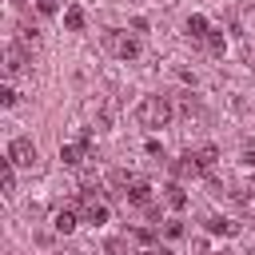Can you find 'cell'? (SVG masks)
I'll return each instance as SVG.
<instances>
[{
	"label": "cell",
	"mask_w": 255,
	"mask_h": 255,
	"mask_svg": "<svg viewBox=\"0 0 255 255\" xmlns=\"http://www.w3.org/2000/svg\"><path fill=\"white\" fill-rule=\"evenodd\" d=\"M139 255H171V251H155V247H147V251H139Z\"/></svg>",
	"instance_id": "d4e9b609"
},
{
	"label": "cell",
	"mask_w": 255,
	"mask_h": 255,
	"mask_svg": "<svg viewBox=\"0 0 255 255\" xmlns=\"http://www.w3.org/2000/svg\"><path fill=\"white\" fill-rule=\"evenodd\" d=\"M243 163H247V167L255 163V147H243Z\"/></svg>",
	"instance_id": "cb8c5ba5"
},
{
	"label": "cell",
	"mask_w": 255,
	"mask_h": 255,
	"mask_svg": "<svg viewBox=\"0 0 255 255\" xmlns=\"http://www.w3.org/2000/svg\"><path fill=\"white\" fill-rule=\"evenodd\" d=\"M163 235H167V239H179V235H183V223H179V219H167V223H163Z\"/></svg>",
	"instance_id": "ffe728a7"
},
{
	"label": "cell",
	"mask_w": 255,
	"mask_h": 255,
	"mask_svg": "<svg viewBox=\"0 0 255 255\" xmlns=\"http://www.w3.org/2000/svg\"><path fill=\"white\" fill-rule=\"evenodd\" d=\"M124 195H128V203H135V207H147V203H151V183H147L143 175H135V183H131Z\"/></svg>",
	"instance_id": "52a82bcc"
},
{
	"label": "cell",
	"mask_w": 255,
	"mask_h": 255,
	"mask_svg": "<svg viewBox=\"0 0 255 255\" xmlns=\"http://www.w3.org/2000/svg\"><path fill=\"white\" fill-rule=\"evenodd\" d=\"M139 124L143 128H167V120H171V104L163 100V96H147L143 104H139Z\"/></svg>",
	"instance_id": "6da1fadb"
},
{
	"label": "cell",
	"mask_w": 255,
	"mask_h": 255,
	"mask_svg": "<svg viewBox=\"0 0 255 255\" xmlns=\"http://www.w3.org/2000/svg\"><path fill=\"white\" fill-rule=\"evenodd\" d=\"M72 207L80 211V219H84V223H96V227H100V223H108V203H104L100 195H92V191H80Z\"/></svg>",
	"instance_id": "7a4b0ae2"
},
{
	"label": "cell",
	"mask_w": 255,
	"mask_h": 255,
	"mask_svg": "<svg viewBox=\"0 0 255 255\" xmlns=\"http://www.w3.org/2000/svg\"><path fill=\"white\" fill-rule=\"evenodd\" d=\"M147 155H159V159H163V147H159V139H147Z\"/></svg>",
	"instance_id": "603a6c76"
},
{
	"label": "cell",
	"mask_w": 255,
	"mask_h": 255,
	"mask_svg": "<svg viewBox=\"0 0 255 255\" xmlns=\"http://www.w3.org/2000/svg\"><path fill=\"white\" fill-rule=\"evenodd\" d=\"M0 104H4V108H12V104H16V92H12V88H8V84H4V88H0Z\"/></svg>",
	"instance_id": "44dd1931"
},
{
	"label": "cell",
	"mask_w": 255,
	"mask_h": 255,
	"mask_svg": "<svg viewBox=\"0 0 255 255\" xmlns=\"http://www.w3.org/2000/svg\"><path fill=\"white\" fill-rule=\"evenodd\" d=\"M135 239H139V243H155V231H151V227H139Z\"/></svg>",
	"instance_id": "7402d4cb"
},
{
	"label": "cell",
	"mask_w": 255,
	"mask_h": 255,
	"mask_svg": "<svg viewBox=\"0 0 255 255\" xmlns=\"http://www.w3.org/2000/svg\"><path fill=\"white\" fill-rule=\"evenodd\" d=\"M24 60H28V52H24L20 44H12V48L4 52V72H8V76H16V72H24Z\"/></svg>",
	"instance_id": "9c48e42d"
},
{
	"label": "cell",
	"mask_w": 255,
	"mask_h": 255,
	"mask_svg": "<svg viewBox=\"0 0 255 255\" xmlns=\"http://www.w3.org/2000/svg\"><path fill=\"white\" fill-rule=\"evenodd\" d=\"M0 183H4V191L16 187V163L12 159H0Z\"/></svg>",
	"instance_id": "2e32d148"
},
{
	"label": "cell",
	"mask_w": 255,
	"mask_h": 255,
	"mask_svg": "<svg viewBox=\"0 0 255 255\" xmlns=\"http://www.w3.org/2000/svg\"><path fill=\"white\" fill-rule=\"evenodd\" d=\"M52 223H56V231H60V235H72V231H76V223H80V211H76V207H60Z\"/></svg>",
	"instance_id": "ba28073f"
},
{
	"label": "cell",
	"mask_w": 255,
	"mask_h": 255,
	"mask_svg": "<svg viewBox=\"0 0 255 255\" xmlns=\"http://www.w3.org/2000/svg\"><path fill=\"white\" fill-rule=\"evenodd\" d=\"M104 44H108L120 60H135V56H139V40L128 36V32H120V28H108V32H104Z\"/></svg>",
	"instance_id": "3957f363"
},
{
	"label": "cell",
	"mask_w": 255,
	"mask_h": 255,
	"mask_svg": "<svg viewBox=\"0 0 255 255\" xmlns=\"http://www.w3.org/2000/svg\"><path fill=\"white\" fill-rule=\"evenodd\" d=\"M207 52H211V56H223V52H227L223 32H207Z\"/></svg>",
	"instance_id": "e0dca14e"
},
{
	"label": "cell",
	"mask_w": 255,
	"mask_h": 255,
	"mask_svg": "<svg viewBox=\"0 0 255 255\" xmlns=\"http://www.w3.org/2000/svg\"><path fill=\"white\" fill-rule=\"evenodd\" d=\"M16 44H20L24 52H28V48L36 52V48H40V36H36V28H28V24H24V28H20V36H16Z\"/></svg>",
	"instance_id": "9a60e30c"
},
{
	"label": "cell",
	"mask_w": 255,
	"mask_h": 255,
	"mask_svg": "<svg viewBox=\"0 0 255 255\" xmlns=\"http://www.w3.org/2000/svg\"><path fill=\"white\" fill-rule=\"evenodd\" d=\"M195 159H199V167H203V175H207V171H211V167L219 163V147H211V143H203V147L195 151Z\"/></svg>",
	"instance_id": "8fae6325"
},
{
	"label": "cell",
	"mask_w": 255,
	"mask_h": 255,
	"mask_svg": "<svg viewBox=\"0 0 255 255\" xmlns=\"http://www.w3.org/2000/svg\"><path fill=\"white\" fill-rule=\"evenodd\" d=\"M207 32H211V28H207L203 16H191V20H187V36H191V40H207Z\"/></svg>",
	"instance_id": "5bb4252c"
},
{
	"label": "cell",
	"mask_w": 255,
	"mask_h": 255,
	"mask_svg": "<svg viewBox=\"0 0 255 255\" xmlns=\"http://www.w3.org/2000/svg\"><path fill=\"white\" fill-rule=\"evenodd\" d=\"M64 28H68V32H80V28H84V8L72 4V8L64 12Z\"/></svg>",
	"instance_id": "4fadbf2b"
},
{
	"label": "cell",
	"mask_w": 255,
	"mask_h": 255,
	"mask_svg": "<svg viewBox=\"0 0 255 255\" xmlns=\"http://www.w3.org/2000/svg\"><path fill=\"white\" fill-rule=\"evenodd\" d=\"M207 231H211V235H239V223H231V219H223V215H211V219H207Z\"/></svg>",
	"instance_id": "30bf717a"
},
{
	"label": "cell",
	"mask_w": 255,
	"mask_h": 255,
	"mask_svg": "<svg viewBox=\"0 0 255 255\" xmlns=\"http://www.w3.org/2000/svg\"><path fill=\"white\" fill-rule=\"evenodd\" d=\"M104 251H108V255H131L128 239H120V235H116V239H108V243H104Z\"/></svg>",
	"instance_id": "ac0fdd59"
},
{
	"label": "cell",
	"mask_w": 255,
	"mask_h": 255,
	"mask_svg": "<svg viewBox=\"0 0 255 255\" xmlns=\"http://www.w3.org/2000/svg\"><path fill=\"white\" fill-rule=\"evenodd\" d=\"M8 159H12L16 167H36L40 151H36V143H32L28 135H16V139L8 143Z\"/></svg>",
	"instance_id": "277c9868"
},
{
	"label": "cell",
	"mask_w": 255,
	"mask_h": 255,
	"mask_svg": "<svg viewBox=\"0 0 255 255\" xmlns=\"http://www.w3.org/2000/svg\"><path fill=\"white\" fill-rule=\"evenodd\" d=\"M60 159H64L68 167H84V163L92 159V135L84 131L80 143H64V147H60Z\"/></svg>",
	"instance_id": "5b68a950"
},
{
	"label": "cell",
	"mask_w": 255,
	"mask_h": 255,
	"mask_svg": "<svg viewBox=\"0 0 255 255\" xmlns=\"http://www.w3.org/2000/svg\"><path fill=\"white\" fill-rule=\"evenodd\" d=\"M36 12L40 16H56L60 12V0H36Z\"/></svg>",
	"instance_id": "d6986e66"
},
{
	"label": "cell",
	"mask_w": 255,
	"mask_h": 255,
	"mask_svg": "<svg viewBox=\"0 0 255 255\" xmlns=\"http://www.w3.org/2000/svg\"><path fill=\"white\" fill-rule=\"evenodd\" d=\"M171 171H175V179H195V175H203V167H199V159H195V151H187V155H179V159L171 163Z\"/></svg>",
	"instance_id": "8992f818"
},
{
	"label": "cell",
	"mask_w": 255,
	"mask_h": 255,
	"mask_svg": "<svg viewBox=\"0 0 255 255\" xmlns=\"http://www.w3.org/2000/svg\"><path fill=\"white\" fill-rule=\"evenodd\" d=\"M215 255H231V251H215Z\"/></svg>",
	"instance_id": "484cf974"
},
{
	"label": "cell",
	"mask_w": 255,
	"mask_h": 255,
	"mask_svg": "<svg viewBox=\"0 0 255 255\" xmlns=\"http://www.w3.org/2000/svg\"><path fill=\"white\" fill-rule=\"evenodd\" d=\"M163 191H167V203H171V207H175V211H183V207H187V191H183V187H179V183H167V187H163Z\"/></svg>",
	"instance_id": "7c38bea8"
}]
</instances>
